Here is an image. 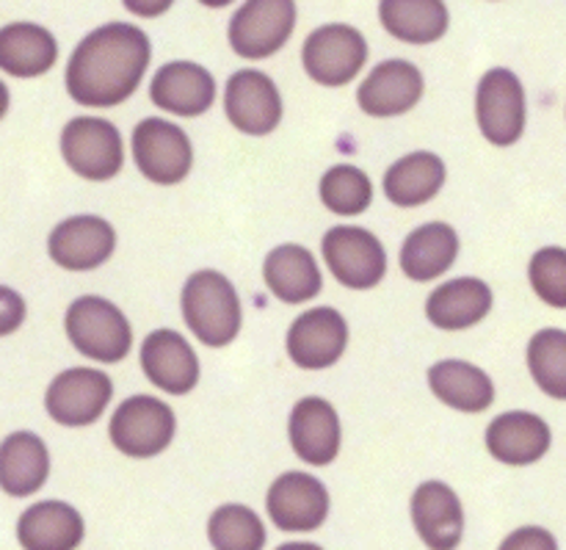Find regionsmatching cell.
<instances>
[{
	"label": "cell",
	"instance_id": "obj_15",
	"mask_svg": "<svg viewBox=\"0 0 566 550\" xmlns=\"http://www.w3.org/2000/svg\"><path fill=\"white\" fill-rule=\"evenodd\" d=\"M116 247V232L99 216H72L50 232L48 252L61 269L88 271L103 266Z\"/></svg>",
	"mask_w": 566,
	"mask_h": 550
},
{
	"label": "cell",
	"instance_id": "obj_13",
	"mask_svg": "<svg viewBox=\"0 0 566 550\" xmlns=\"http://www.w3.org/2000/svg\"><path fill=\"white\" fill-rule=\"evenodd\" d=\"M348 346V324L337 310L315 308L302 313L287 330V354L298 369H329Z\"/></svg>",
	"mask_w": 566,
	"mask_h": 550
},
{
	"label": "cell",
	"instance_id": "obj_33",
	"mask_svg": "<svg viewBox=\"0 0 566 550\" xmlns=\"http://www.w3.org/2000/svg\"><path fill=\"white\" fill-rule=\"evenodd\" d=\"M208 537L216 550H263L265 526L249 507L227 504L210 518Z\"/></svg>",
	"mask_w": 566,
	"mask_h": 550
},
{
	"label": "cell",
	"instance_id": "obj_1",
	"mask_svg": "<svg viewBox=\"0 0 566 550\" xmlns=\"http://www.w3.org/2000/svg\"><path fill=\"white\" fill-rule=\"evenodd\" d=\"M149 39L142 28L111 22L88 33L66 64V92L75 103L108 108L130 97L149 64Z\"/></svg>",
	"mask_w": 566,
	"mask_h": 550
},
{
	"label": "cell",
	"instance_id": "obj_11",
	"mask_svg": "<svg viewBox=\"0 0 566 550\" xmlns=\"http://www.w3.org/2000/svg\"><path fill=\"white\" fill-rule=\"evenodd\" d=\"M114 385L103 371L70 369L53 380L44 396L48 415L61 426H88L105 413Z\"/></svg>",
	"mask_w": 566,
	"mask_h": 550
},
{
	"label": "cell",
	"instance_id": "obj_5",
	"mask_svg": "<svg viewBox=\"0 0 566 550\" xmlns=\"http://www.w3.org/2000/svg\"><path fill=\"white\" fill-rule=\"evenodd\" d=\"M61 155L75 175L111 180L122 169V136L116 125L97 116H77L61 131Z\"/></svg>",
	"mask_w": 566,
	"mask_h": 550
},
{
	"label": "cell",
	"instance_id": "obj_9",
	"mask_svg": "<svg viewBox=\"0 0 566 550\" xmlns=\"http://www.w3.org/2000/svg\"><path fill=\"white\" fill-rule=\"evenodd\" d=\"M324 258L337 282L368 291L387 271V252L365 227H332L324 236Z\"/></svg>",
	"mask_w": 566,
	"mask_h": 550
},
{
	"label": "cell",
	"instance_id": "obj_10",
	"mask_svg": "<svg viewBox=\"0 0 566 550\" xmlns=\"http://www.w3.org/2000/svg\"><path fill=\"white\" fill-rule=\"evenodd\" d=\"M296 25L291 0H252L235 11L230 22V44L243 59H265L282 50Z\"/></svg>",
	"mask_w": 566,
	"mask_h": 550
},
{
	"label": "cell",
	"instance_id": "obj_28",
	"mask_svg": "<svg viewBox=\"0 0 566 550\" xmlns=\"http://www.w3.org/2000/svg\"><path fill=\"white\" fill-rule=\"evenodd\" d=\"M446 183V164L434 153H412L385 175V194L398 208H418L434 199Z\"/></svg>",
	"mask_w": 566,
	"mask_h": 550
},
{
	"label": "cell",
	"instance_id": "obj_34",
	"mask_svg": "<svg viewBox=\"0 0 566 550\" xmlns=\"http://www.w3.org/2000/svg\"><path fill=\"white\" fill-rule=\"evenodd\" d=\"M531 286L542 302L566 308V249L545 247L531 258Z\"/></svg>",
	"mask_w": 566,
	"mask_h": 550
},
{
	"label": "cell",
	"instance_id": "obj_3",
	"mask_svg": "<svg viewBox=\"0 0 566 550\" xmlns=\"http://www.w3.org/2000/svg\"><path fill=\"white\" fill-rule=\"evenodd\" d=\"M66 338L72 346L97 363H119L133 346L130 321L116 304L99 297H81L66 310Z\"/></svg>",
	"mask_w": 566,
	"mask_h": 550
},
{
	"label": "cell",
	"instance_id": "obj_2",
	"mask_svg": "<svg viewBox=\"0 0 566 550\" xmlns=\"http://www.w3.org/2000/svg\"><path fill=\"white\" fill-rule=\"evenodd\" d=\"M182 319L205 346H227L241 332V299L219 271H197L182 288Z\"/></svg>",
	"mask_w": 566,
	"mask_h": 550
},
{
	"label": "cell",
	"instance_id": "obj_24",
	"mask_svg": "<svg viewBox=\"0 0 566 550\" xmlns=\"http://www.w3.org/2000/svg\"><path fill=\"white\" fill-rule=\"evenodd\" d=\"M50 474L48 446L33 432H14L0 446V487L6 496L25 498L42 490Z\"/></svg>",
	"mask_w": 566,
	"mask_h": 550
},
{
	"label": "cell",
	"instance_id": "obj_30",
	"mask_svg": "<svg viewBox=\"0 0 566 550\" xmlns=\"http://www.w3.org/2000/svg\"><path fill=\"white\" fill-rule=\"evenodd\" d=\"M381 25L401 42L429 44L448 31V6L440 0H385Z\"/></svg>",
	"mask_w": 566,
	"mask_h": 550
},
{
	"label": "cell",
	"instance_id": "obj_35",
	"mask_svg": "<svg viewBox=\"0 0 566 550\" xmlns=\"http://www.w3.org/2000/svg\"><path fill=\"white\" fill-rule=\"evenodd\" d=\"M501 550H558V542L547 529L525 526V529H517L514 535H509L503 540Z\"/></svg>",
	"mask_w": 566,
	"mask_h": 550
},
{
	"label": "cell",
	"instance_id": "obj_12",
	"mask_svg": "<svg viewBox=\"0 0 566 550\" xmlns=\"http://www.w3.org/2000/svg\"><path fill=\"white\" fill-rule=\"evenodd\" d=\"M227 120L247 136H265L282 120V97L276 83L258 70H241L227 81Z\"/></svg>",
	"mask_w": 566,
	"mask_h": 550
},
{
	"label": "cell",
	"instance_id": "obj_32",
	"mask_svg": "<svg viewBox=\"0 0 566 550\" xmlns=\"http://www.w3.org/2000/svg\"><path fill=\"white\" fill-rule=\"evenodd\" d=\"M321 199L332 214L357 216L374 203V183L363 169L352 164H337L321 180Z\"/></svg>",
	"mask_w": 566,
	"mask_h": 550
},
{
	"label": "cell",
	"instance_id": "obj_22",
	"mask_svg": "<svg viewBox=\"0 0 566 550\" xmlns=\"http://www.w3.org/2000/svg\"><path fill=\"white\" fill-rule=\"evenodd\" d=\"M25 550H75L83 542V518L64 501H42L25 509L17 523Z\"/></svg>",
	"mask_w": 566,
	"mask_h": 550
},
{
	"label": "cell",
	"instance_id": "obj_25",
	"mask_svg": "<svg viewBox=\"0 0 566 550\" xmlns=\"http://www.w3.org/2000/svg\"><path fill=\"white\" fill-rule=\"evenodd\" d=\"M263 280L271 293L287 304L318 297L321 286H324L315 258L298 243H282L274 252H269L263 263Z\"/></svg>",
	"mask_w": 566,
	"mask_h": 550
},
{
	"label": "cell",
	"instance_id": "obj_20",
	"mask_svg": "<svg viewBox=\"0 0 566 550\" xmlns=\"http://www.w3.org/2000/svg\"><path fill=\"white\" fill-rule=\"evenodd\" d=\"M287 432H291V446L298 459L315 468L329 465L340 452V418L326 398H302L293 407Z\"/></svg>",
	"mask_w": 566,
	"mask_h": 550
},
{
	"label": "cell",
	"instance_id": "obj_26",
	"mask_svg": "<svg viewBox=\"0 0 566 550\" xmlns=\"http://www.w3.org/2000/svg\"><path fill=\"white\" fill-rule=\"evenodd\" d=\"M59 44L53 33L33 22H11L0 31V66L6 75L36 77L55 64Z\"/></svg>",
	"mask_w": 566,
	"mask_h": 550
},
{
	"label": "cell",
	"instance_id": "obj_36",
	"mask_svg": "<svg viewBox=\"0 0 566 550\" xmlns=\"http://www.w3.org/2000/svg\"><path fill=\"white\" fill-rule=\"evenodd\" d=\"M3 304H6L3 332H11L17 326V321H20L22 315H25V308H22V302H17V297L9 291V288H3Z\"/></svg>",
	"mask_w": 566,
	"mask_h": 550
},
{
	"label": "cell",
	"instance_id": "obj_16",
	"mask_svg": "<svg viewBox=\"0 0 566 550\" xmlns=\"http://www.w3.org/2000/svg\"><path fill=\"white\" fill-rule=\"evenodd\" d=\"M423 97V75L403 59L381 61L357 89L359 108L376 120L412 111Z\"/></svg>",
	"mask_w": 566,
	"mask_h": 550
},
{
	"label": "cell",
	"instance_id": "obj_17",
	"mask_svg": "<svg viewBox=\"0 0 566 550\" xmlns=\"http://www.w3.org/2000/svg\"><path fill=\"white\" fill-rule=\"evenodd\" d=\"M144 374L171 396L191 393L199 382V360L186 338L175 330H155L142 346Z\"/></svg>",
	"mask_w": 566,
	"mask_h": 550
},
{
	"label": "cell",
	"instance_id": "obj_14",
	"mask_svg": "<svg viewBox=\"0 0 566 550\" xmlns=\"http://www.w3.org/2000/svg\"><path fill=\"white\" fill-rule=\"evenodd\" d=\"M265 507L282 531H315L329 518V492L310 474H282L271 485Z\"/></svg>",
	"mask_w": 566,
	"mask_h": 550
},
{
	"label": "cell",
	"instance_id": "obj_19",
	"mask_svg": "<svg viewBox=\"0 0 566 550\" xmlns=\"http://www.w3.org/2000/svg\"><path fill=\"white\" fill-rule=\"evenodd\" d=\"M412 520L431 550H457L464 535V509L457 492L442 481H426L412 496Z\"/></svg>",
	"mask_w": 566,
	"mask_h": 550
},
{
	"label": "cell",
	"instance_id": "obj_7",
	"mask_svg": "<svg viewBox=\"0 0 566 550\" xmlns=\"http://www.w3.org/2000/svg\"><path fill=\"white\" fill-rule=\"evenodd\" d=\"M365 59H368L365 37L357 28L340 22L321 25L318 31L310 33L302 50L307 75L324 86H346L363 70Z\"/></svg>",
	"mask_w": 566,
	"mask_h": 550
},
{
	"label": "cell",
	"instance_id": "obj_23",
	"mask_svg": "<svg viewBox=\"0 0 566 550\" xmlns=\"http://www.w3.org/2000/svg\"><path fill=\"white\" fill-rule=\"evenodd\" d=\"M492 310V291L479 277H459L437 288L426 302V315L440 330H468L486 319Z\"/></svg>",
	"mask_w": 566,
	"mask_h": 550
},
{
	"label": "cell",
	"instance_id": "obj_37",
	"mask_svg": "<svg viewBox=\"0 0 566 550\" xmlns=\"http://www.w3.org/2000/svg\"><path fill=\"white\" fill-rule=\"evenodd\" d=\"M276 550H324V548L313 546V542H287V546H282Z\"/></svg>",
	"mask_w": 566,
	"mask_h": 550
},
{
	"label": "cell",
	"instance_id": "obj_18",
	"mask_svg": "<svg viewBox=\"0 0 566 550\" xmlns=\"http://www.w3.org/2000/svg\"><path fill=\"white\" fill-rule=\"evenodd\" d=\"M149 100L169 114L199 116L213 105L216 81L193 61H171L155 72Z\"/></svg>",
	"mask_w": 566,
	"mask_h": 550
},
{
	"label": "cell",
	"instance_id": "obj_4",
	"mask_svg": "<svg viewBox=\"0 0 566 550\" xmlns=\"http://www.w3.org/2000/svg\"><path fill=\"white\" fill-rule=\"evenodd\" d=\"M177 421L169 404L153 396H133L111 418V443L127 457H155L175 440Z\"/></svg>",
	"mask_w": 566,
	"mask_h": 550
},
{
	"label": "cell",
	"instance_id": "obj_29",
	"mask_svg": "<svg viewBox=\"0 0 566 550\" xmlns=\"http://www.w3.org/2000/svg\"><path fill=\"white\" fill-rule=\"evenodd\" d=\"M459 255V236L442 221L418 227L407 236L401 249V269L412 280L426 282L446 274Z\"/></svg>",
	"mask_w": 566,
	"mask_h": 550
},
{
	"label": "cell",
	"instance_id": "obj_8",
	"mask_svg": "<svg viewBox=\"0 0 566 550\" xmlns=\"http://www.w3.org/2000/svg\"><path fill=\"white\" fill-rule=\"evenodd\" d=\"M475 116L486 142L512 147L525 131V89L512 70H490L479 83Z\"/></svg>",
	"mask_w": 566,
	"mask_h": 550
},
{
	"label": "cell",
	"instance_id": "obj_31",
	"mask_svg": "<svg viewBox=\"0 0 566 550\" xmlns=\"http://www.w3.org/2000/svg\"><path fill=\"white\" fill-rule=\"evenodd\" d=\"M528 369L547 396L566 402V332L542 330L528 343Z\"/></svg>",
	"mask_w": 566,
	"mask_h": 550
},
{
	"label": "cell",
	"instance_id": "obj_6",
	"mask_svg": "<svg viewBox=\"0 0 566 550\" xmlns=\"http://www.w3.org/2000/svg\"><path fill=\"white\" fill-rule=\"evenodd\" d=\"M133 160L155 186H177L191 172L193 149L182 127L166 120H142L133 131Z\"/></svg>",
	"mask_w": 566,
	"mask_h": 550
},
{
	"label": "cell",
	"instance_id": "obj_27",
	"mask_svg": "<svg viewBox=\"0 0 566 550\" xmlns=\"http://www.w3.org/2000/svg\"><path fill=\"white\" fill-rule=\"evenodd\" d=\"M429 385L442 404L462 413H481L495 402V385L473 363L442 360L429 369Z\"/></svg>",
	"mask_w": 566,
	"mask_h": 550
},
{
	"label": "cell",
	"instance_id": "obj_21",
	"mask_svg": "<svg viewBox=\"0 0 566 550\" xmlns=\"http://www.w3.org/2000/svg\"><path fill=\"white\" fill-rule=\"evenodd\" d=\"M551 443V426L534 413H503L486 429V452L517 468L545 457Z\"/></svg>",
	"mask_w": 566,
	"mask_h": 550
}]
</instances>
